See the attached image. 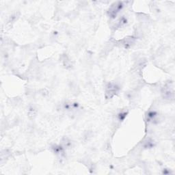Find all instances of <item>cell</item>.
I'll use <instances>...</instances> for the list:
<instances>
[{
	"label": "cell",
	"instance_id": "cell-2",
	"mask_svg": "<svg viewBox=\"0 0 175 175\" xmlns=\"http://www.w3.org/2000/svg\"><path fill=\"white\" fill-rule=\"evenodd\" d=\"M118 90V87L114 84H109V86L107 88L106 94H109V97L111 98L114 94L116 93V91Z\"/></svg>",
	"mask_w": 175,
	"mask_h": 175
},
{
	"label": "cell",
	"instance_id": "cell-1",
	"mask_svg": "<svg viewBox=\"0 0 175 175\" xmlns=\"http://www.w3.org/2000/svg\"><path fill=\"white\" fill-rule=\"evenodd\" d=\"M122 6H123L122 3H120V2H118V3L113 5V6L111 7L110 10H109V13H110L111 17L113 18L116 17V14L118 13V11L121 9Z\"/></svg>",
	"mask_w": 175,
	"mask_h": 175
}]
</instances>
